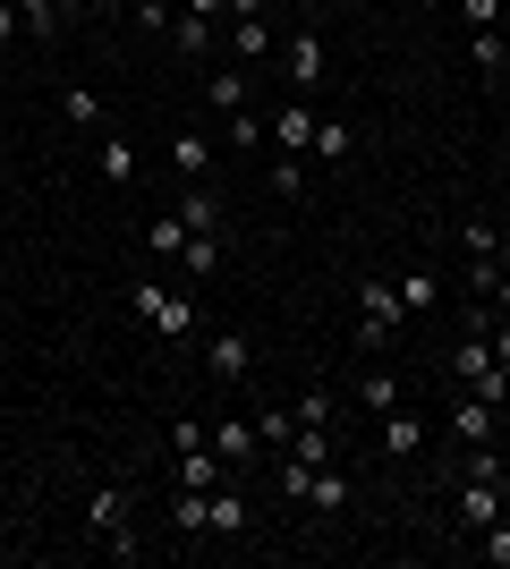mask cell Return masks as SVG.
I'll return each mask as SVG.
<instances>
[{"label":"cell","mask_w":510,"mask_h":569,"mask_svg":"<svg viewBox=\"0 0 510 569\" xmlns=\"http://www.w3.org/2000/svg\"><path fill=\"white\" fill-rule=\"evenodd\" d=\"M400 323H409L400 289H391V281H366V289H358V332H349V340H358L366 357H383L391 340H400Z\"/></svg>","instance_id":"cell-1"},{"label":"cell","mask_w":510,"mask_h":569,"mask_svg":"<svg viewBox=\"0 0 510 569\" xmlns=\"http://www.w3.org/2000/svg\"><path fill=\"white\" fill-rule=\"evenodd\" d=\"M128 307L146 315L162 340H196V332H204V323H196V298H179V289H162V281H137V289H128Z\"/></svg>","instance_id":"cell-2"},{"label":"cell","mask_w":510,"mask_h":569,"mask_svg":"<svg viewBox=\"0 0 510 569\" xmlns=\"http://www.w3.org/2000/svg\"><path fill=\"white\" fill-rule=\"evenodd\" d=\"M502 476H460V501H451V527H460V545H477L493 519H502Z\"/></svg>","instance_id":"cell-3"},{"label":"cell","mask_w":510,"mask_h":569,"mask_svg":"<svg viewBox=\"0 0 510 569\" xmlns=\"http://www.w3.org/2000/svg\"><path fill=\"white\" fill-rule=\"evenodd\" d=\"M316 128H323V119H316V102H307V94H290V102H281V111L264 119L272 153H316Z\"/></svg>","instance_id":"cell-4"},{"label":"cell","mask_w":510,"mask_h":569,"mask_svg":"<svg viewBox=\"0 0 510 569\" xmlns=\"http://www.w3.org/2000/svg\"><path fill=\"white\" fill-rule=\"evenodd\" d=\"M204 375H213L221 391H239V382L256 375V340H247V332H213V340H204Z\"/></svg>","instance_id":"cell-5"},{"label":"cell","mask_w":510,"mask_h":569,"mask_svg":"<svg viewBox=\"0 0 510 569\" xmlns=\"http://www.w3.org/2000/svg\"><path fill=\"white\" fill-rule=\"evenodd\" d=\"M281 77H290V94H316L323 86V34L316 26H298L290 43H281Z\"/></svg>","instance_id":"cell-6"},{"label":"cell","mask_w":510,"mask_h":569,"mask_svg":"<svg viewBox=\"0 0 510 569\" xmlns=\"http://www.w3.org/2000/svg\"><path fill=\"white\" fill-rule=\"evenodd\" d=\"M493 433H502V408L493 400H477V391H460V408H451V442H493Z\"/></svg>","instance_id":"cell-7"},{"label":"cell","mask_w":510,"mask_h":569,"mask_svg":"<svg viewBox=\"0 0 510 569\" xmlns=\"http://www.w3.org/2000/svg\"><path fill=\"white\" fill-rule=\"evenodd\" d=\"M221 51H230V60H256V69H264V60H281V34H272L264 18H239L230 34H221Z\"/></svg>","instance_id":"cell-8"},{"label":"cell","mask_w":510,"mask_h":569,"mask_svg":"<svg viewBox=\"0 0 510 569\" xmlns=\"http://www.w3.org/2000/svg\"><path fill=\"white\" fill-rule=\"evenodd\" d=\"M170 43H179V60H221V18H170Z\"/></svg>","instance_id":"cell-9"},{"label":"cell","mask_w":510,"mask_h":569,"mask_svg":"<svg viewBox=\"0 0 510 569\" xmlns=\"http://www.w3.org/2000/svg\"><path fill=\"white\" fill-rule=\"evenodd\" d=\"M383 451L409 468V459H426V417H409V408H383Z\"/></svg>","instance_id":"cell-10"},{"label":"cell","mask_w":510,"mask_h":569,"mask_svg":"<svg viewBox=\"0 0 510 569\" xmlns=\"http://www.w3.org/2000/svg\"><path fill=\"white\" fill-rule=\"evenodd\" d=\"M18 18H26V43H60V34H69V0H18Z\"/></svg>","instance_id":"cell-11"},{"label":"cell","mask_w":510,"mask_h":569,"mask_svg":"<svg viewBox=\"0 0 510 569\" xmlns=\"http://www.w3.org/2000/svg\"><path fill=\"white\" fill-rule=\"evenodd\" d=\"M204 433H213V451H221V468H230V476L256 459V426H247V417H221V426H204Z\"/></svg>","instance_id":"cell-12"},{"label":"cell","mask_w":510,"mask_h":569,"mask_svg":"<svg viewBox=\"0 0 510 569\" xmlns=\"http://www.w3.org/2000/svg\"><path fill=\"white\" fill-rule=\"evenodd\" d=\"M170 170H179L188 188H204V170H213V144L196 137V128H188V137H170Z\"/></svg>","instance_id":"cell-13"},{"label":"cell","mask_w":510,"mask_h":569,"mask_svg":"<svg viewBox=\"0 0 510 569\" xmlns=\"http://www.w3.org/2000/svg\"><path fill=\"white\" fill-rule=\"evenodd\" d=\"M179 247H188V221H179V213H153L146 221V256L153 263H179Z\"/></svg>","instance_id":"cell-14"},{"label":"cell","mask_w":510,"mask_h":569,"mask_svg":"<svg viewBox=\"0 0 510 569\" xmlns=\"http://www.w3.org/2000/svg\"><path fill=\"white\" fill-rule=\"evenodd\" d=\"M307 510H316V519H340V510H349V476L316 468V485H307Z\"/></svg>","instance_id":"cell-15"},{"label":"cell","mask_w":510,"mask_h":569,"mask_svg":"<svg viewBox=\"0 0 510 569\" xmlns=\"http://www.w3.org/2000/svg\"><path fill=\"white\" fill-rule=\"evenodd\" d=\"M358 400L374 408V417H383V408H400V382H391V366H383V357H374V366L358 375Z\"/></svg>","instance_id":"cell-16"},{"label":"cell","mask_w":510,"mask_h":569,"mask_svg":"<svg viewBox=\"0 0 510 569\" xmlns=\"http://www.w3.org/2000/svg\"><path fill=\"white\" fill-rule=\"evenodd\" d=\"M247 527V501H239V476H221L213 485V536H239Z\"/></svg>","instance_id":"cell-17"},{"label":"cell","mask_w":510,"mask_h":569,"mask_svg":"<svg viewBox=\"0 0 510 569\" xmlns=\"http://www.w3.org/2000/svg\"><path fill=\"white\" fill-rule=\"evenodd\" d=\"M170 213L188 221V230H221V196H213V188H188L179 204H170Z\"/></svg>","instance_id":"cell-18"},{"label":"cell","mask_w":510,"mask_h":569,"mask_svg":"<svg viewBox=\"0 0 510 569\" xmlns=\"http://www.w3.org/2000/svg\"><path fill=\"white\" fill-rule=\"evenodd\" d=\"M86 519H94V536H120V527H128V485H102Z\"/></svg>","instance_id":"cell-19"},{"label":"cell","mask_w":510,"mask_h":569,"mask_svg":"<svg viewBox=\"0 0 510 569\" xmlns=\"http://www.w3.org/2000/svg\"><path fill=\"white\" fill-rule=\"evenodd\" d=\"M204 94H213V111H221V119L247 111V69H213V77H204Z\"/></svg>","instance_id":"cell-20"},{"label":"cell","mask_w":510,"mask_h":569,"mask_svg":"<svg viewBox=\"0 0 510 569\" xmlns=\"http://www.w3.org/2000/svg\"><path fill=\"white\" fill-rule=\"evenodd\" d=\"M60 119L69 128H102V94L94 86H60Z\"/></svg>","instance_id":"cell-21"},{"label":"cell","mask_w":510,"mask_h":569,"mask_svg":"<svg viewBox=\"0 0 510 569\" xmlns=\"http://www.w3.org/2000/svg\"><path fill=\"white\" fill-rule=\"evenodd\" d=\"M179 263H188V272H221V230H188Z\"/></svg>","instance_id":"cell-22"},{"label":"cell","mask_w":510,"mask_h":569,"mask_svg":"<svg viewBox=\"0 0 510 569\" xmlns=\"http://www.w3.org/2000/svg\"><path fill=\"white\" fill-rule=\"evenodd\" d=\"M290 433H298V408H256V442L290 451Z\"/></svg>","instance_id":"cell-23"},{"label":"cell","mask_w":510,"mask_h":569,"mask_svg":"<svg viewBox=\"0 0 510 569\" xmlns=\"http://www.w3.org/2000/svg\"><path fill=\"white\" fill-rule=\"evenodd\" d=\"M102 179H111V188L137 179V144H128V137H102Z\"/></svg>","instance_id":"cell-24"},{"label":"cell","mask_w":510,"mask_h":569,"mask_svg":"<svg viewBox=\"0 0 510 569\" xmlns=\"http://www.w3.org/2000/svg\"><path fill=\"white\" fill-rule=\"evenodd\" d=\"M179 536H213V493H188V485H179Z\"/></svg>","instance_id":"cell-25"},{"label":"cell","mask_w":510,"mask_h":569,"mask_svg":"<svg viewBox=\"0 0 510 569\" xmlns=\"http://www.w3.org/2000/svg\"><path fill=\"white\" fill-rule=\"evenodd\" d=\"M434 298H442L434 272H400V307H409V315H434Z\"/></svg>","instance_id":"cell-26"},{"label":"cell","mask_w":510,"mask_h":569,"mask_svg":"<svg viewBox=\"0 0 510 569\" xmlns=\"http://www.w3.org/2000/svg\"><path fill=\"white\" fill-rule=\"evenodd\" d=\"M468 60L486 77H502V34H493V26H468Z\"/></svg>","instance_id":"cell-27"},{"label":"cell","mask_w":510,"mask_h":569,"mask_svg":"<svg viewBox=\"0 0 510 569\" xmlns=\"http://www.w3.org/2000/svg\"><path fill=\"white\" fill-rule=\"evenodd\" d=\"M272 196H307V153H281V162H272Z\"/></svg>","instance_id":"cell-28"},{"label":"cell","mask_w":510,"mask_h":569,"mask_svg":"<svg viewBox=\"0 0 510 569\" xmlns=\"http://www.w3.org/2000/svg\"><path fill=\"white\" fill-rule=\"evenodd\" d=\"M477 561H493V569H510V510L502 519L486 527V536H477Z\"/></svg>","instance_id":"cell-29"},{"label":"cell","mask_w":510,"mask_h":569,"mask_svg":"<svg viewBox=\"0 0 510 569\" xmlns=\"http://www.w3.org/2000/svg\"><path fill=\"white\" fill-rule=\"evenodd\" d=\"M323 451H332V433H323V426H298V433H290V459H307V468H323Z\"/></svg>","instance_id":"cell-30"},{"label":"cell","mask_w":510,"mask_h":569,"mask_svg":"<svg viewBox=\"0 0 510 569\" xmlns=\"http://www.w3.org/2000/svg\"><path fill=\"white\" fill-rule=\"evenodd\" d=\"M349 144H358V137H349L340 119H323V128H316V153H323V162H349Z\"/></svg>","instance_id":"cell-31"},{"label":"cell","mask_w":510,"mask_h":569,"mask_svg":"<svg viewBox=\"0 0 510 569\" xmlns=\"http://www.w3.org/2000/svg\"><path fill=\"white\" fill-rule=\"evenodd\" d=\"M26 43V18H18V0H0V51H18Z\"/></svg>","instance_id":"cell-32"},{"label":"cell","mask_w":510,"mask_h":569,"mask_svg":"<svg viewBox=\"0 0 510 569\" xmlns=\"http://www.w3.org/2000/svg\"><path fill=\"white\" fill-rule=\"evenodd\" d=\"M256 137H264V119H256V111H230V144H247V153H256Z\"/></svg>","instance_id":"cell-33"},{"label":"cell","mask_w":510,"mask_h":569,"mask_svg":"<svg viewBox=\"0 0 510 569\" xmlns=\"http://www.w3.org/2000/svg\"><path fill=\"white\" fill-rule=\"evenodd\" d=\"M460 18L468 26H493V18H502V0H460Z\"/></svg>","instance_id":"cell-34"},{"label":"cell","mask_w":510,"mask_h":569,"mask_svg":"<svg viewBox=\"0 0 510 569\" xmlns=\"http://www.w3.org/2000/svg\"><path fill=\"white\" fill-rule=\"evenodd\" d=\"M486 349H493V357H502V366H510V315H493V332H486Z\"/></svg>","instance_id":"cell-35"},{"label":"cell","mask_w":510,"mask_h":569,"mask_svg":"<svg viewBox=\"0 0 510 569\" xmlns=\"http://www.w3.org/2000/svg\"><path fill=\"white\" fill-rule=\"evenodd\" d=\"M230 18H264V0H230Z\"/></svg>","instance_id":"cell-36"},{"label":"cell","mask_w":510,"mask_h":569,"mask_svg":"<svg viewBox=\"0 0 510 569\" xmlns=\"http://www.w3.org/2000/svg\"><path fill=\"white\" fill-rule=\"evenodd\" d=\"M502 77H510V43H502Z\"/></svg>","instance_id":"cell-37"},{"label":"cell","mask_w":510,"mask_h":569,"mask_svg":"<svg viewBox=\"0 0 510 569\" xmlns=\"http://www.w3.org/2000/svg\"><path fill=\"white\" fill-rule=\"evenodd\" d=\"M128 9H137V0H128Z\"/></svg>","instance_id":"cell-38"},{"label":"cell","mask_w":510,"mask_h":569,"mask_svg":"<svg viewBox=\"0 0 510 569\" xmlns=\"http://www.w3.org/2000/svg\"><path fill=\"white\" fill-rule=\"evenodd\" d=\"M502 408H510V400H502Z\"/></svg>","instance_id":"cell-39"}]
</instances>
